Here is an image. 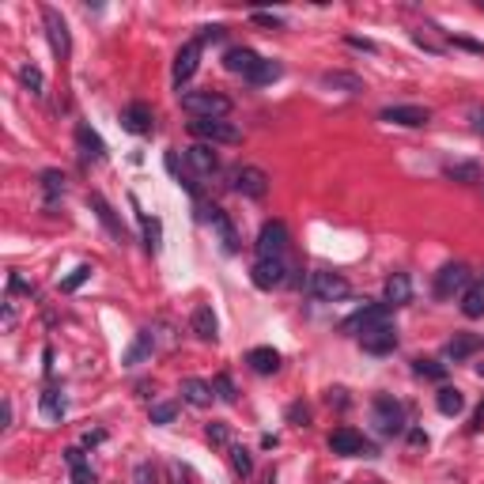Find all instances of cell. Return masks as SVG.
I'll return each mask as SVG.
<instances>
[{"instance_id": "obj_1", "label": "cell", "mask_w": 484, "mask_h": 484, "mask_svg": "<svg viewBox=\"0 0 484 484\" xmlns=\"http://www.w3.org/2000/svg\"><path fill=\"white\" fill-rule=\"evenodd\" d=\"M182 110L190 118H227L231 114V99L220 91H185Z\"/></svg>"}, {"instance_id": "obj_2", "label": "cell", "mask_w": 484, "mask_h": 484, "mask_svg": "<svg viewBox=\"0 0 484 484\" xmlns=\"http://www.w3.org/2000/svg\"><path fill=\"white\" fill-rule=\"evenodd\" d=\"M190 133L197 136V144H239L242 141L239 125H231L223 118H193Z\"/></svg>"}, {"instance_id": "obj_3", "label": "cell", "mask_w": 484, "mask_h": 484, "mask_svg": "<svg viewBox=\"0 0 484 484\" xmlns=\"http://www.w3.org/2000/svg\"><path fill=\"white\" fill-rule=\"evenodd\" d=\"M306 292L314 295L318 303H341L348 295V280L341 273H329V269H314L306 276Z\"/></svg>"}, {"instance_id": "obj_4", "label": "cell", "mask_w": 484, "mask_h": 484, "mask_svg": "<svg viewBox=\"0 0 484 484\" xmlns=\"http://www.w3.org/2000/svg\"><path fill=\"white\" fill-rule=\"evenodd\" d=\"M375 427H378V435H405V408L401 401H394L390 394H378L375 397Z\"/></svg>"}, {"instance_id": "obj_5", "label": "cell", "mask_w": 484, "mask_h": 484, "mask_svg": "<svg viewBox=\"0 0 484 484\" xmlns=\"http://www.w3.org/2000/svg\"><path fill=\"white\" fill-rule=\"evenodd\" d=\"M231 190L250 197V201H262L269 193V174L262 166H235V171H231Z\"/></svg>"}, {"instance_id": "obj_6", "label": "cell", "mask_w": 484, "mask_h": 484, "mask_svg": "<svg viewBox=\"0 0 484 484\" xmlns=\"http://www.w3.org/2000/svg\"><path fill=\"white\" fill-rule=\"evenodd\" d=\"M287 250V223L284 220H269L262 231H257V257H269V262H280Z\"/></svg>"}, {"instance_id": "obj_7", "label": "cell", "mask_w": 484, "mask_h": 484, "mask_svg": "<svg viewBox=\"0 0 484 484\" xmlns=\"http://www.w3.org/2000/svg\"><path fill=\"white\" fill-rule=\"evenodd\" d=\"M329 450L341 454V458H375V446L363 439L360 432H352V427H337L329 435Z\"/></svg>"}, {"instance_id": "obj_8", "label": "cell", "mask_w": 484, "mask_h": 484, "mask_svg": "<svg viewBox=\"0 0 484 484\" xmlns=\"http://www.w3.org/2000/svg\"><path fill=\"white\" fill-rule=\"evenodd\" d=\"M390 311H394V306H386V303H367V299H363L360 311L348 314V318L341 322V329H344V333H356V337H360L363 329H371V325L390 322Z\"/></svg>"}, {"instance_id": "obj_9", "label": "cell", "mask_w": 484, "mask_h": 484, "mask_svg": "<svg viewBox=\"0 0 484 484\" xmlns=\"http://www.w3.org/2000/svg\"><path fill=\"white\" fill-rule=\"evenodd\" d=\"M465 287H469V265L450 262L435 273V295H439V299H450V295L465 292Z\"/></svg>"}, {"instance_id": "obj_10", "label": "cell", "mask_w": 484, "mask_h": 484, "mask_svg": "<svg viewBox=\"0 0 484 484\" xmlns=\"http://www.w3.org/2000/svg\"><path fill=\"white\" fill-rule=\"evenodd\" d=\"M360 344H363V352H371V356H390V352L397 348L394 322H383V325H371V329H363L360 333Z\"/></svg>"}, {"instance_id": "obj_11", "label": "cell", "mask_w": 484, "mask_h": 484, "mask_svg": "<svg viewBox=\"0 0 484 484\" xmlns=\"http://www.w3.org/2000/svg\"><path fill=\"white\" fill-rule=\"evenodd\" d=\"M42 23H45V38H50L53 53H57V57H69L72 38H69V23H64V15L57 12V8H42Z\"/></svg>"}, {"instance_id": "obj_12", "label": "cell", "mask_w": 484, "mask_h": 484, "mask_svg": "<svg viewBox=\"0 0 484 484\" xmlns=\"http://www.w3.org/2000/svg\"><path fill=\"white\" fill-rule=\"evenodd\" d=\"M118 121H121V129L133 133V136H148L155 129V114H152V106H144V102H129Z\"/></svg>"}, {"instance_id": "obj_13", "label": "cell", "mask_w": 484, "mask_h": 484, "mask_svg": "<svg viewBox=\"0 0 484 484\" xmlns=\"http://www.w3.org/2000/svg\"><path fill=\"white\" fill-rule=\"evenodd\" d=\"M250 280H254V287H262V292H273V287H280L287 280V269H284V262L257 257L254 269H250Z\"/></svg>"}, {"instance_id": "obj_14", "label": "cell", "mask_w": 484, "mask_h": 484, "mask_svg": "<svg viewBox=\"0 0 484 484\" xmlns=\"http://www.w3.org/2000/svg\"><path fill=\"white\" fill-rule=\"evenodd\" d=\"M197 64H201V42L193 38V42H185L182 50H178V57H174V69H171V76H174V87H182L185 80L197 72Z\"/></svg>"}, {"instance_id": "obj_15", "label": "cell", "mask_w": 484, "mask_h": 484, "mask_svg": "<svg viewBox=\"0 0 484 484\" xmlns=\"http://www.w3.org/2000/svg\"><path fill=\"white\" fill-rule=\"evenodd\" d=\"M378 118H383L386 125H405V129H420L432 121V114H427L424 106H386Z\"/></svg>"}, {"instance_id": "obj_16", "label": "cell", "mask_w": 484, "mask_h": 484, "mask_svg": "<svg viewBox=\"0 0 484 484\" xmlns=\"http://www.w3.org/2000/svg\"><path fill=\"white\" fill-rule=\"evenodd\" d=\"M204 220H208V223H212V231H216V235H220L223 250H227V254H239V235H235V227H231L227 212L212 204V208H204Z\"/></svg>"}, {"instance_id": "obj_17", "label": "cell", "mask_w": 484, "mask_h": 484, "mask_svg": "<svg viewBox=\"0 0 484 484\" xmlns=\"http://www.w3.org/2000/svg\"><path fill=\"white\" fill-rule=\"evenodd\" d=\"M481 337L477 333H454L450 341H446V348H443V360H450V363H462V360H469L473 352H481Z\"/></svg>"}, {"instance_id": "obj_18", "label": "cell", "mask_w": 484, "mask_h": 484, "mask_svg": "<svg viewBox=\"0 0 484 484\" xmlns=\"http://www.w3.org/2000/svg\"><path fill=\"white\" fill-rule=\"evenodd\" d=\"M322 87L341 91V95H363V91H367V83H363L356 72H341V69H333V72H322Z\"/></svg>"}, {"instance_id": "obj_19", "label": "cell", "mask_w": 484, "mask_h": 484, "mask_svg": "<svg viewBox=\"0 0 484 484\" xmlns=\"http://www.w3.org/2000/svg\"><path fill=\"white\" fill-rule=\"evenodd\" d=\"M257 61H262V57H257L254 50H246V45H231V50L223 53V69H227V72H239L242 80H246L250 72L257 69Z\"/></svg>"}, {"instance_id": "obj_20", "label": "cell", "mask_w": 484, "mask_h": 484, "mask_svg": "<svg viewBox=\"0 0 484 484\" xmlns=\"http://www.w3.org/2000/svg\"><path fill=\"white\" fill-rule=\"evenodd\" d=\"M185 163H190V171H197V174H216L220 171V159H216V152H212V144H190L185 148Z\"/></svg>"}, {"instance_id": "obj_21", "label": "cell", "mask_w": 484, "mask_h": 484, "mask_svg": "<svg viewBox=\"0 0 484 484\" xmlns=\"http://www.w3.org/2000/svg\"><path fill=\"white\" fill-rule=\"evenodd\" d=\"M246 363L254 375H276L280 371V352L269 348V344H262V348H250L246 352Z\"/></svg>"}, {"instance_id": "obj_22", "label": "cell", "mask_w": 484, "mask_h": 484, "mask_svg": "<svg viewBox=\"0 0 484 484\" xmlns=\"http://www.w3.org/2000/svg\"><path fill=\"white\" fill-rule=\"evenodd\" d=\"M190 329L197 333L201 341H212V344H216V337H220V322H216V314H212V306H197V311H193Z\"/></svg>"}, {"instance_id": "obj_23", "label": "cell", "mask_w": 484, "mask_h": 484, "mask_svg": "<svg viewBox=\"0 0 484 484\" xmlns=\"http://www.w3.org/2000/svg\"><path fill=\"white\" fill-rule=\"evenodd\" d=\"M87 204H91V208H95V216H99L102 223H106V231H110V235H114L118 242H125V227H121V220L114 216V208H110V204H106V197H102V193H91V197H87Z\"/></svg>"}, {"instance_id": "obj_24", "label": "cell", "mask_w": 484, "mask_h": 484, "mask_svg": "<svg viewBox=\"0 0 484 484\" xmlns=\"http://www.w3.org/2000/svg\"><path fill=\"white\" fill-rule=\"evenodd\" d=\"M76 144H80L83 159H106V144H102V136L91 125H76Z\"/></svg>"}, {"instance_id": "obj_25", "label": "cell", "mask_w": 484, "mask_h": 484, "mask_svg": "<svg viewBox=\"0 0 484 484\" xmlns=\"http://www.w3.org/2000/svg\"><path fill=\"white\" fill-rule=\"evenodd\" d=\"M383 299H386V306H401V303H408V299H413V280H408L405 273H394V276L386 280Z\"/></svg>"}, {"instance_id": "obj_26", "label": "cell", "mask_w": 484, "mask_h": 484, "mask_svg": "<svg viewBox=\"0 0 484 484\" xmlns=\"http://www.w3.org/2000/svg\"><path fill=\"white\" fill-rule=\"evenodd\" d=\"M182 397L190 405H197V408H204V405H212V397H216V390H212L208 383H201V378H185L182 383Z\"/></svg>"}, {"instance_id": "obj_27", "label": "cell", "mask_w": 484, "mask_h": 484, "mask_svg": "<svg viewBox=\"0 0 484 484\" xmlns=\"http://www.w3.org/2000/svg\"><path fill=\"white\" fill-rule=\"evenodd\" d=\"M280 76H284V64H280V61H265V57H262V61H257V69L246 76V83H254V87H265V83H276Z\"/></svg>"}, {"instance_id": "obj_28", "label": "cell", "mask_w": 484, "mask_h": 484, "mask_svg": "<svg viewBox=\"0 0 484 484\" xmlns=\"http://www.w3.org/2000/svg\"><path fill=\"white\" fill-rule=\"evenodd\" d=\"M435 408H439L443 416H458L462 408H465V397H462V390H458V386H443L439 394H435Z\"/></svg>"}, {"instance_id": "obj_29", "label": "cell", "mask_w": 484, "mask_h": 484, "mask_svg": "<svg viewBox=\"0 0 484 484\" xmlns=\"http://www.w3.org/2000/svg\"><path fill=\"white\" fill-rule=\"evenodd\" d=\"M462 314H465V318H484V280L469 284L462 292Z\"/></svg>"}, {"instance_id": "obj_30", "label": "cell", "mask_w": 484, "mask_h": 484, "mask_svg": "<svg viewBox=\"0 0 484 484\" xmlns=\"http://www.w3.org/2000/svg\"><path fill=\"white\" fill-rule=\"evenodd\" d=\"M152 348H155V333L152 329H141V333H136V344L125 352V363H129V367H136L144 356H152Z\"/></svg>"}, {"instance_id": "obj_31", "label": "cell", "mask_w": 484, "mask_h": 484, "mask_svg": "<svg viewBox=\"0 0 484 484\" xmlns=\"http://www.w3.org/2000/svg\"><path fill=\"white\" fill-rule=\"evenodd\" d=\"M20 80H23V87L31 91L34 99H42V95H45V76H42L38 64H20Z\"/></svg>"}, {"instance_id": "obj_32", "label": "cell", "mask_w": 484, "mask_h": 484, "mask_svg": "<svg viewBox=\"0 0 484 484\" xmlns=\"http://www.w3.org/2000/svg\"><path fill=\"white\" fill-rule=\"evenodd\" d=\"M42 416H45V420H61V416H64V394H61V390H45V394H42Z\"/></svg>"}, {"instance_id": "obj_33", "label": "cell", "mask_w": 484, "mask_h": 484, "mask_svg": "<svg viewBox=\"0 0 484 484\" xmlns=\"http://www.w3.org/2000/svg\"><path fill=\"white\" fill-rule=\"evenodd\" d=\"M141 227H144L148 250H152V254H159V246H163V223L155 220V216H144V212H141Z\"/></svg>"}, {"instance_id": "obj_34", "label": "cell", "mask_w": 484, "mask_h": 484, "mask_svg": "<svg viewBox=\"0 0 484 484\" xmlns=\"http://www.w3.org/2000/svg\"><path fill=\"white\" fill-rule=\"evenodd\" d=\"M446 178H454V182H481V166L477 163H446Z\"/></svg>"}, {"instance_id": "obj_35", "label": "cell", "mask_w": 484, "mask_h": 484, "mask_svg": "<svg viewBox=\"0 0 484 484\" xmlns=\"http://www.w3.org/2000/svg\"><path fill=\"white\" fill-rule=\"evenodd\" d=\"M413 371L420 378H432V383H443L446 378V363H439V360H413Z\"/></svg>"}, {"instance_id": "obj_36", "label": "cell", "mask_w": 484, "mask_h": 484, "mask_svg": "<svg viewBox=\"0 0 484 484\" xmlns=\"http://www.w3.org/2000/svg\"><path fill=\"white\" fill-rule=\"evenodd\" d=\"M231 469H235L239 477H250V473H254V458H250L246 446H231Z\"/></svg>"}, {"instance_id": "obj_37", "label": "cell", "mask_w": 484, "mask_h": 484, "mask_svg": "<svg viewBox=\"0 0 484 484\" xmlns=\"http://www.w3.org/2000/svg\"><path fill=\"white\" fill-rule=\"evenodd\" d=\"M91 273H95L91 265H76V269H72V273L61 280V292H76V287H83V284L91 280Z\"/></svg>"}, {"instance_id": "obj_38", "label": "cell", "mask_w": 484, "mask_h": 484, "mask_svg": "<svg viewBox=\"0 0 484 484\" xmlns=\"http://www.w3.org/2000/svg\"><path fill=\"white\" fill-rule=\"evenodd\" d=\"M42 190H45V197H61L64 193V174L61 171H42Z\"/></svg>"}, {"instance_id": "obj_39", "label": "cell", "mask_w": 484, "mask_h": 484, "mask_svg": "<svg viewBox=\"0 0 484 484\" xmlns=\"http://www.w3.org/2000/svg\"><path fill=\"white\" fill-rule=\"evenodd\" d=\"M204 439H208L212 446H227L231 443V427L223 424V420H212L208 427H204Z\"/></svg>"}, {"instance_id": "obj_40", "label": "cell", "mask_w": 484, "mask_h": 484, "mask_svg": "<svg viewBox=\"0 0 484 484\" xmlns=\"http://www.w3.org/2000/svg\"><path fill=\"white\" fill-rule=\"evenodd\" d=\"M212 390H216V397L220 401H227V405H235V397H239V390H235V383H231L227 375H216L212 378Z\"/></svg>"}, {"instance_id": "obj_41", "label": "cell", "mask_w": 484, "mask_h": 484, "mask_svg": "<svg viewBox=\"0 0 484 484\" xmlns=\"http://www.w3.org/2000/svg\"><path fill=\"white\" fill-rule=\"evenodd\" d=\"M174 416H178V405H171V401L152 405V424H171Z\"/></svg>"}, {"instance_id": "obj_42", "label": "cell", "mask_w": 484, "mask_h": 484, "mask_svg": "<svg viewBox=\"0 0 484 484\" xmlns=\"http://www.w3.org/2000/svg\"><path fill=\"white\" fill-rule=\"evenodd\" d=\"M287 420H292L295 427H306V424H311V408H306L303 401H295V405H287Z\"/></svg>"}, {"instance_id": "obj_43", "label": "cell", "mask_w": 484, "mask_h": 484, "mask_svg": "<svg viewBox=\"0 0 484 484\" xmlns=\"http://www.w3.org/2000/svg\"><path fill=\"white\" fill-rule=\"evenodd\" d=\"M250 20H254L257 27H269V31H280V27H284V20H280V15H273V12H254Z\"/></svg>"}, {"instance_id": "obj_44", "label": "cell", "mask_w": 484, "mask_h": 484, "mask_svg": "<svg viewBox=\"0 0 484 484\" xmlns=\"http://www.w3.org/2000/svg\"><path fill=\"white\" fill-rule=\"evenodd\" d=\"M133 481L136 484H155V481H159V477H155V465L152 462H141V465H136V473H133Z\"/></svg>"}, {"instance_id": "obj_45", "label": "cell", "mask_w": 484, "mask_h": 484, "mask_svg": "<svg viewBox=\"0 0 484 484\" xmlns=\"http://www.w3.org/2000/svg\"><path fill=\"white\" fill-rule=\"evenodd\" d=\"M352 45V50H363V53H378V45L371 42V38H360V34H348V38H344Z\"/></svg>"}, {"instance_id": "obj_46", "label": "cell", "mask_w": 484, "mask_h": 484, "mask_svg": "<svg viewBox=\"0 0 484 484\" xmlns=\"http://www.w3.org/2000/svg\"><path fill=\"white\" fill-rule=\"evenodd\" d=\"M72 484H95V473H91V465H76V469H72Z\"/></svg>"}, {"instance_id": "obj_47", "label": "cell", "mask_w": 484, "mask_h": 484, "mask_svg": "<svg viewBox=\"0 0 484 484\" xmlns=\"http://www.w3.org/2000/svg\"><path fill=\"white\" fill-rule=\"evenodd\" d=\"M8 287H12V292H23V295H34V287H31V284H23V276H20V273H8Z\"/></svg>"}, {"instance_id": "obj_48", "label": "cell", "mask_w": 484, "mask_h": 484, "mask_svg": "<svg viewBox=\"0 0 484 484\" xmlns=\"http://www.w3.org/2000/svg\"><path fill=\"white\" fill-rule=\"evenodd\" d=\"M220 38H223V27H220V23H216V27H204V31L197 34L201 45H204V42H220Z\"/></svg>"}, {"instance_id": "obj_49", "label": "cell", "mask_w": 484, "mask_h": 484, "mask_svg": "<svg viewBox=\"0 0 484 484\" xmlns=\"http://www.w3.org/2000/svg\"><path fill=\"white\" fill-rule=\"evenodd\" d=\"M64 462H69L72 469H76V465H87V462H83V450H80V446H69V450H64Z\"/></svg>"}, {"instance_id": "obj_50", "label": "cell", "mask_w": 484, "mask_h": 484, "mask_svg": "<svg viewBox=\"0 0 484 484\" xmlns=\"http://www.w3.org/2000/svg\"><path fill=\"white\" fill-rule=\"evenodd\" d=\"M454 45H462V50H469V53H481V57H484V45H481V42H469V38H454Z\"/></svg>"}, {"instance_id": "obj_51", "label": "cell", "mask_w": 484, "mask_h": 484, "mask_svg": "<svg viewBox=\"0 0 484 484\" xmlns=\"http://www.w3.org/2000/svg\"><path fill=\"white\" fill-rule=\"evenodd\" d=\"M12 325H15V303L8 299L4 303V329H12Z\"/></svg>"}, {"instance_id": "obj_52", "label": "cell", "mask_w": 484, "mask_h": 484, "mask_svg": "<svg viewBox=\"0 0 484 484\" xmlns=\"http://www.w3.org/2000/svg\"><path fill=\"white\" fill-rule=\"evenodd\" d=\"M408 443H413V446H427V435L420 432V427H413V432H408Z\"/></svg>"}, {"instance_id": "obj_53", "label": "cell", "mask_w": 484, "mask_h": 484, "mask_svg": "<svg viewBox=\"0 0 484 484\" xmlns=\"http://www.w3.org/2000/svg\"><path fill=\"white\" fill-rule=\"evenodd\" d=\"M473 432H481V427H484V401H481V408H477V413H473Z\"/></svg>"}, {"instance_id": "obj_54", "label": "cell", "mask_w": 484, "mask_h": 484, "mask_svg": "<svg viewBox=\"0 0 484 484\" xmlns=\"http://www.w3.org/2000/svg\"><path fill=\"white\" fill-rule=\"evenodd\" d=\"M102 439H106L102 432H87V435H83V446H95V443H102Z\"/></svg>"}, {"instance_id": "obj_55", "label": "cell", "mask_w": 484, "mask_h": 484, "mask_svg": "<svg viewBox=\"0 0 484 484\" xmlns=\"http://www.w3.org/2000/svg\"><path fill=\"white\" fill-rule=\"evenodd\" d=\"M42 360H45V375H53V348H45Z\"/></svg>"}, {"instance_id": "obj_56", "label": "cell", "mask_w": 484, "mask_h": 484, "mask_svg": "<svg viewBox=\"0 0 484 484\" xmlns=\"http://www.w3.org/2000/svg\"><path fill=\"white\" fill-rule=\"evenodd\" d=\"M182 473H185V469H182L178 462H174V465H171V477H174V484H182Z\"/></svg>"}, {"instance_id": "obj_57", "label": "cell", "mask_w": 484, "mask_h": 484, "mask_svg": "<svg viewBox=\"0 0 484 484\" xmlns=\"http://www.w3.org/2000/svg\"><path fill=\"white\" fill-rule=\"evenodd\" d=\"M477 378H484V363H477Z\"/></svg>"}, {"instance_id": "obj_58", "label": "cell", "mask_w": 484, "mask_h": 484, "mask_svg": "<svg viewBox=\"0 0 484 484\" xmlns=\"http://www.w3.org/2000/svg\"><path fill=\"white\" fill-rule=\"evenodd\" d=\"M481 133H484V118H481Z\"/></svg>"}, {"instance_id": "obj_59", "label": "cell", "mask_w": 484, "mask_h": 484, "mask_svg": "<svg viewBox=\"0 0 484 484\" xmlns=\"http://www.w3.org/2000/svg\"><path fill=\"white\" fill-rule=\"evenodd\" d=\"M481 8H484V0H481Z\"/></svg>"}]
</instances>
